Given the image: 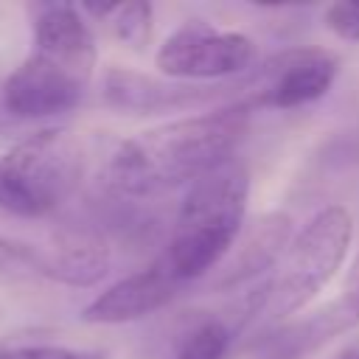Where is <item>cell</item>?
Here are the masks:
<instances>
[{
	"label": "cell",
	"mask_w": 359,
	"mask_h": 359,
	"mask_svg": "<svg viewBox=\"0 0 359 359\" xmlns=\"http://www.w3.org/2000/svg\"><path fill=\"white\" fill-rule=\"evenodd\" d=\"M34 39V50L0 87V107L25 121L70 112L95 70V36L73 6H45Z\"/></svg>",
	"instance_id": "7a4b0ae2"
},
{
	"label": "cell",
	"mask_w": 359,
	"mask_h": 359,
	"mask_svg": "<svg viewBox=\"0 0 359 359\" xmlns=\"http://www.w3.org/2000/svg\"><path fill=\"white\" fill-rule=\"evenodd\" d=\"M247 129L250 109L244 104L151 126L115 146L109 182L132 196L194 185L233 160Z\"/></svg>",
	"instance_id": "6da1fadb"
},
{
	"label": "cell",
	"mask_w": 359,
	"mask_h": 359,
	"mask_svg": "<svg viewBox=\"0 0 359 359\" xmlns=\"http://www.w3.org/2000/svg\"><path fill=\"white\" fill-rule=\"evenodd\" d=\"M292 216L280 210H269L247 222L224 261L213 269L210 283L216 289H236L272 269L292 241Z\"/></svg>",
	"instance_id": "9c48e42d"
},
{
	"label": "cell",
	"mask_w": 359,
	"mask_h": 359,
	"mask_svg": "<svg viewBox=\"0 0 359 359\" xmlns=\"http://www.w3.org/2000/svg\"><path fill=\"white\" fill-rule=\"evenodd\" d=\"M353 238V219L342 205L317 210L297 236H292L278 272L264 286V311L286 317L309 306L342 266Z\"/></svg>",
	"instance_id": "5b68a950"
},
{
	"label": "cell",
	"mask_w": 359,
	"mask_h": 359,
	"mask_svg": "<svg viewBox=\"0 0 359 359\" xmlns=\"http://www.w3.org/2000/svg\"><path fill=\"white\" fill-rule=\"evenodd\" d=\"M34 275H36V266H34L31 247L0 236V280H25Z\"/></svg>",
	"instance_id": "9a60e30c"
},
{
	"label": "cell",
	"mask_w": 359,
	"mask_h": 359,
	"mask_svg": "<svg viewBox=\"0 0 359 359\" xmlns=\"http://www.w3.org/2000/svg\"><path fill=\"white\" fill-rule=\"evenodd\" d=\"M0 359H104V356L81 353L62 345H14V348H3Z\"/></svg>",
	"instance_id": "e0dca14e"
},
{
	"label": "cell",
	"mask_w": 359,
	"mask_h": 359,
	"mask_svg": "<svg viewBox=\"0 0 359 359\" xmlns=\"http://www.w3.org/2000/svg\"><path fill=\"white\" fill-rule=\"evenodd\" d=\"M323 17L339 39L359 42V3H331Z\"/></svg>",
	"instance_id": "2e32d148"
},
{
	"label": "cell",
	"mask_w": 359,
	"mask_h": 359,
	"mask_svg": "<svg viewBox=\"0 0 359 359\" xmlns=\"http://www.w3.org/2000/svg\"><path fill=\"white\" fill-rule=\"evenodd\" d=\"M185 283L165 266L163 258L151 261L149 266L115 280L107 286L101 294H95L84 311V323H98V325H118V323H132L146 314L160 311L168 306Z\"/></svg>",
	"instance_id": "ba28073f"
},
{
	"label": "cell",
	"mask_w": 359,
	"mask_h": 359,
	"mask_svg": "<svg viewBox=\"0 0 359 359\" xmlns=\"http://www.w3.org/2000/svg\"><path fill=\"white\" fill-rule=\"evenodd\" d=\"M247 199L250 174L236 160L219 165L188 188L168 247L160 255L182 283L213 272L224 261L247 224Z\"/></svg>",
	"instance_id": "3957f363"
},
{
	"label": "cell",
	"mask_w": 359,
	"mask_h": 359,
	"mask_svg": "<svg viewBox=\"0 0 359 359\" xmlns=\"http://www.w3.org/2000/svg\"><path fill=\"white\" fill-rule=\"evenodd\" d=\"M84 174L81 140L70 129H42L0 154V210L17 219L56 213Z\"/></svg>",
	"instance_id": "277c9868"
},
{
	"label": "cell",
	"mask_w": 359,
	"mask_h": 359,
	"mask_svg": "<svg viewBox=\"0 0 359 359\" xmlns=\"http://www.w3.org/2000/svg\"><path fill=\"white\" fill-rule=\"evenodd\" d=\"M216 87L188 84V81H163L137 70L112 67L104 76V98L129 112H165V109H185L213 98Z\"/></svg>",
	"instance_id": "8fae6325"
},
{
	"label": "cell",
	"mask_w": 359,
	"mask_h": 359,
	"mask_svg": "<svg viewBox=\"0 0 359 359\" xmlns=\"http://www.w3.org/2000/svg\"><path fill=\"white\" fill-rule=\"evenodd\" d=\"M339 73V56L328 48H286L261 62L247 84V109H297L323 98Z\"/></svg>",
	"instance_id": "52a82bcc"
},
{
	"label": "cell",
	"mask_w": 359,
	"mask_h": 359,
	"mask_svg": "<svg viewBox=\"0 0 359 359\" xmlns=\"http://www.w3.org/2000/svg\"><path fill=\"white\" fill-rule=\"evenodd\" d=\"M90 11L112 31L123 45L143 50L151 36V6L149 3H112V6H90Z\"/></svg>",
	"instance_id": "4fadbf2b"
},
{
	"label": "cell",
	"mask_w": 359,
	"mask_h": 359,
	"mask_svg": "<svg viewBox=\"0 0 359 359\" xmlns=\"http://www.w3.org/2000/svg\"><path fill=\"white\" fill-rule=\"evenodd\" d=\"M255 62V45L238 31L216 28L205 20L180 25L154 53V65L174 81H213L244 73Z\"/></svg>",
	"instance_id": "8992f818"
},
{
	"label": "cell",
	"mask_w": 359,
	"mask_h": 359,
	"mask_svg": "<svg viewBox=\"0 0 359 359\" xmlns=\"http://www.w3.org/2000/svg\"><path fill=\"white\" fill-rule=\"evenodd\" d=\"M342 294L356 306L359 311V258L353 261V266L348 269V278H345V286H342Z\"/></svg>",
	"instance_id": "ac0fdd59"
},
{
	"label": "cell",
	"mask_w": 359,
	"mask_h": 359,
	"mask_svg": "<svg viewBox=\"0 0 359 359\" xmlns=\"http://www.w3.org/2000/svg\"><path fill=\"white\" fill-rule=\"evenodd\" d=\"M31 252L36 275L65 286H93L109 269V247L90 230H62Z\"/></svg>",
	"instance_id": "30bf717a"
},
{
	"label": "cell",
	"mask_w": 359,
	"mask_h": 359,
	"mask_svg": "<svg viewBox=\"0 0 359 359\" xmlns=\"http://www.w3.org/2000/svg\"><path fill=\"white\" fill-rule=\"evenodd\" d=\"M230 348V328L210 317V320H202L196 323L180 342L174 359H224Z\"/></svg>",
	"instance_id": "5bb4252c"
},
{
	"label": "cell",
	"mask_w": 359,
	"mask_h": 359,
	"mask_svg": "<svg viewBox=\"0 0 359 359\" xmlns=\"http://www.w3.org/2000/svg\"><path fill=\"white\" fill-rule=\"evenodd\" d=\"M331 359H359V339H351L337 356H331Z\"/></svg>",
	"instance_id": "d6986e66"
},
{
	"label": "cell",
	"mask_w": 359,
	"mask_h": 359,
	"mask_svg": "<svg viewBox=\"0 0 359 359\" xmlns=\"http://www.w3.org/2000/svg\"><path fill=\"white\" fill-rule=\"evenodd\" d=\"M356 323H359L356 306L345 294H339L331 303H325L323 309L306 314L303 320L286 323L278 331H272L258 345V353L264 359H300V356L314 353L328 339L339 337L342 331L353 328Z\"/></svg>",
	"instance_id": "7c38bea8"
}]
</instances>
